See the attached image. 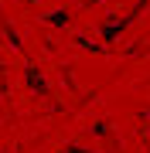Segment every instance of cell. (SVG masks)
Here are the masks:
<instances>
[{"instance_id": "4", "label": "cell", "mask_w": 150, "mask_h": 153, "mask_svg": "<svg viewBox=\"0 0 150 153\" xmlns=\"http://www.w3.org/2000/svg\"><path fill=\"white\" fill-rule=\"evenodd\" d=\"M0 71H4V65H0Z\"/></svg>"}, {"instance_id": "3", "label": "cell", "mask_w": 150, "mask_h": 153, "mask_svg": "<svg viewBox=\"0 0 150 153\" xmlns=\"http://www.w3.org/2000/svg\"><path fill=\"white\" fill-rule=\"evenodd\" d=\"M61 153H92V150H82V146H65Z\"/></svg>"}, {"instance_id": "5", "label": "cell", "mask_w": 150, "mask_h": 153, "mask_svg": "<svg viewBox=\"0 0 150 153\" xmlns=\"http://www.w3.org/2000/svg\"><path fill=\"white\" fill-rule=\"evenodd\" d=\"M147 133H150V129H147Z\"/></svg>"}, {"instance_id": "1", "label": "cell", "mask_w": 150, "mask_h": 153, "mask_svg": "<svg viewBox=\"0 0 150 153\" xmlns=\"http://www.w3.org/2000/svg\"><path fill=\"white\" fill-rule=\"evenodd\" d=\"M24 71H28V85L34 88V92H48V85H45V78L38 75V68H31V65H28Z\"/></svg>"}, {"instance_id": "2", "label": "cell", "mask_w": 150, "mask_h": 153, "mask_svg": "<svg viewBox=\"0 0 150 153\" xmlns=\"http://www.w3.org/2000/svg\"><path fill=\"white\" fill-rule=\"evenodd\" d=\"M48 24H55V27H65V24H68V14H65V10H55V14L48 17Z\"/></svg>"}]
</instances>
